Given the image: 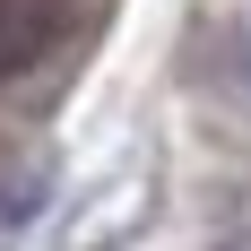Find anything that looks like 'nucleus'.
I'll use <instances>...</instances> for the list:
<instances>
[{
  "instance_id": "f257e3e1",
  "label": "nucleus",
  "mask_w": 251,
  "mask_h": 251,
  "mask_svg": "<svg viewBox=\"0 0 251 251\" xmlns=\"http://www.w3.org/2000/svg\"><path fill=\"white\" fill-rule=\"evenodd\" d=\"M234 70H243V87H251V35H243V44H234Z\"/></svg>"
}]
</instances>
